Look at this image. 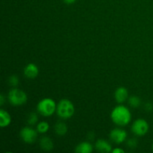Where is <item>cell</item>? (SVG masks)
Instances as JSON below:
<instances>
[{
	"instance_id": "cell-4",
	"label": "cell",
	"mask_w": 153,
	"mask_h": 153,
	"mask_svg": "<svg viewBox=\"0 0 153 153\" xmlns=\"http://www.w3.org/2000/svg\"><path fill=\"white\" fill-rule=\"evenodd\" d=\"M7 99L10 105L16 107V106H21L25 104L28 97L23 91L16 88H13L9 91Z\"/></svg>"
},
{
	"instance_id": "cell-24",
	"label": "cell",
	"mask_w": 153,
	"mask_h": 153,
	"mask_svg": "<svg viewBox=\"0 0 153 153\" xmlns=\"http://www.w3.org/2000/svg\"><path fill=\"white\" fill-rule=\"evenodd\" d=\"M152 151H153V143H152Z\"/></svg>"
},
{
	"instance_id": "cell-14",
	"label": "cell",
	"mask_w": 153,
	"mask_h": 153,
	"mask_svg": "<svg viewBox=\"0 0 153 153\" xmlns=\"http://www.w3.org/2000/svg\"><path fill=\"white\" fill-rule=\"evenodd\" d=\"M54 131L55 134L58 136H64L67 134L68 131V127L67 124L64 123V122H58L55 123L54 126Z\"/></svg>"
},
{
	"instance_id": "cell-16",
	"label": "cell",
	"mask_w": 153,
	"mask_h": 153,
	"mask_svg": "<svg viewBox=\"0 0 153 153\" xmlns=\"http://www.w3.org/2000/svg\"><path fill=\"white\" fill-rule=\"evenodd\" d=\"M128 105L131 106L133 108H136L140 107V104H141V100L138 97L136 96H132V97H129L128 100Z\"/></svg>"
},
{
	"instance_id": "cell-11",
	"label": "cell",
	"mask_w": 153,
	"mask_h": 153,
	"mask_svg": "<svg viewBox=\"0 0 153 153\" xmlns=\"http://www.w3.org/2000/svg\"><path fill=\"white\" fill-rule=\"evenodd\" d=\"M11 123V117L7 111L0 109V126L1 128L8 126Z\"/></svg>"
},
{
	"instance_id": "cell-23",
	"label": "cell",
	"mask_w": 153,
	"mask_h": 153,
	"mask_svg": "<svg viewBox=\"0 0 153 153\" xmlns=\"http://www.w3.org/2000/svg\"><path fill=\"white\" fill-rule=\"evenodd\" d=\"M76 1V0H64V2H65L66 4H73V3H74Z\"/></svg>"
},
{
	"instance_id": "cell-1",
	"label": "cell",
	"mask_w": 153,
	"mask_h": 153,
	"mask_svg": "<svg viewBox=\"0 0 153 153\" xmlns=\"http://www.w3.org/2000/svg\"><path fill=\"white\" fill-rule=\"evenodd\" d=\"M112 122L119 126H126L131 120L129 109L124 105H118L112 110L111 114Z\"/></svg>"
},
{
	"instance_id": "cell-5",
	"label": "cell",
	"mask_w": 153,
	"mask_h": 153,
	"mask_svg": "<svg viewBox=\"0 0 153 153\" xmlns=\"http://www.w3.org/2000/svg\"><path fill=\"white\" fill-rule=\"evenodd\" d=\"M131 131L138 137L144 136L148 132L149 128V123L143 119H137L131 126Z\"/></svg>"
},
{
	"instance_id": "cell-9",
	"label": "cell",
	"mask_w": 153,
	"mask_h": 153,
	"mask_svg": "<svg viewBox=\"0 0 153 153\" xmlns=\"http://www.w3.org/2000/svg\"><path fill=\"white\" fill-rule=\"evenodd\" d=\"M128 92L127 89L124 87H120L116 90L114 93V98L116 100L117 102L121 104L123 103L128 100Z\"/></svg>"
},
{
	"instance_id": "cell-12",
	"label": "cell",
	"mask_w": 153,
	"mask_h": 153,
	"mask_svg": "<svg viewBox=\"0 0 153 153\" xmlns=\"http://www.w3.org/2000/svg\"><path fill=\"white\" fill-rule=\"evenodd\" d=\"M94 150L92 144L89 142H82L76 146L75 152L78 153H91Z\"/></svg>"
},
{
	"instance_id": "cell-6",
	"label": "cell",
	"mask_w": 153,
	"mask_h": 153,
	"mask_svg": "<svg viewBox=\"0 0 153 153\" xmlns=\"http://www.w3.org/2000/svg\"><path fill=\"white\" fill-rule=\"evenodd\" d=\"M19 134L22 141L26 143H33L37 137V131L31 127L27 126L21 129Z\"/></svg>"
},
{
	"instance_id": "cell-2",
	"label": "cell",
	"mask_w": 153,
	"mask_h": 153,
	"mask_svg": "<svg viewBox=\"0 0 153 153\" xmlns=\"http://www.w3.org/2000/svg\"><path fill=\"white\" fill-rule=\"evenodd\" d=\"M56 113L60 118L68 120L73 116L75 113V107L70 100L63 99L57 104Z\"/></svg>"
},
{
	"instance_id": "cell-22",
	"label": "cell",
	"mask_w": 153,
	"mask_h": 153,
	"mask_svg": "<svg viewBox=\"0 0 153 153\" xmlns=\"http://www.w3.org/2000/svg\"><path fill=\"white\" fill-rule=\"evenodd\" d=\"M4 102H5V98H4V94H1V96H0V105H1V106H2L4 105Z\"/></svg>"
},
{
	"instance_id": "cell-3",
	"label": "cell",
	"mask_w": 153,
	"mask_h": 153,
	"mask_svg": "<svg viewBox=\"0 0 153 153\" xmlns=\"http://www.w3.org/2000/svg\"><path fill=\"white\" fill-rule=\"evenodd\" d=\"M57 104L52 99L44 98L40 100L37 105V110L43 117H50L56 112Z\"/></svg>"
},
{
	"instance_id": "cell-8",
	"label": "cell",
	"mask_w": 153,
	"mask_h": 153,
	"mask_svg": "<svg viewBox=\"0 0 153 153\" xmlns=\"http://www.w3.org/2000/svg\"><path fill=\"white\" fill-rule=\"evenodd\" d=\"M39 69L36 64L33 63L28 64L24 68V75L28 79H34L38 76Z\"/></svg>"
},
{
	"instance_id": "cell-20",
	"label": "cell",
	"mask_w": 153,
	"mask_h": 153,
	"mask_svg": "<svg viewBox=\"0 0 153 153\" xmlns=\"http://www.w3.org/2000/svg\"><path fill=\"white\" fill-rule=\"evenodd\" d=\"M145 109H146V111L148 112L152 111L153 110V105L152 103H149V102L146 103V104H145Z\"/></svg>"
},
{
	"instance_id": "cell-18",
	"label": "cell",
	"mask_w": 153,
	"mask_h": 153,
	"mask_svg": "<svg viewBox=\"0 0 153 153\" xmlns=\"http://www.w3.org/2000/svg\"><path fill=\"white\" fill-rule=\"evenodd\" d=\"M8 84L10 86L15 88L19 85V78L16 76V75H12L9 77L8 79Z\"/></svg>"
},
{
	"instance_id": "cell-19",
	"label": "cell",
	"mask_w": 153,
	"mask_h": 153,
	"mask_svg": "<svg viewBox=\"0 0 153 153\" xmlns=\"http://www.w3.org/2000/svg\"><path fill=\"white\" fill-rule=\"evenodd\" d=\"M137 144V140H135V139H134V138L129 139V140H128V142H127V145H128L130 148L136 147Z\"/></svg>"
},
{
	"instance_id": "cell-10",
	"label": "cell",
	"mask_w": 153,
	"mask_h": 153,
	"mask_svg": "<svg viewBox=\"0 0 153 153\" xmlns=\"http://www.w3.org/2000/svg\"><path fill=\"white\" fill-rule=\"evenodd\" d=\"M95 147L97 150L100 152L108 153L112 152L111 145L106 140L104 139H99L97 140L95 144Z\"/></svg>"
},
{
	"instance_id": "cell-7",
	"label": "cell",
	"mask_w": 153,
	"mask_h": 153,
	"mask_svg": "<svg viewBox=\"0 0 153 153\" xmlns=\"http://www.w3.org/2000/svg\"><path fill=\"white\" fill-rule=\"evenodd\" d=\"M127 137V132L124 129L116 128L110 132V138L117 144L123 143Z\"/></svg>"
},
{
	"instance_id": "cell-15",
	"label": "cell",
	"mask_w": 153,
	"mask_h": 153,
	"mask_svg": "<svg viewBox=\"0 0 153 153\" xmlns=\"http://www.w3.org/2000/svg\"><path fill=\"white\" fill-rule=\"evenodd\" d=\"M49 129V125L46 121H42L37 123V132L40 134H45L47 132Z\"/></svg>"
},
{
	"instance_id": "cell-13",
	"label": "cell",
	"mask_w": 153,
	"mask_h": 153,
	"mask_svg": "<svg viewBox=\"0 0 153 153\" xmlns=\"http://www.w3.org/2000/svg\"><path fill=\"white\" fill-rule=\"evenodd\" d=\"M40 146L43 150L51 151L54 148V143L50 137L43 136L40 140Z\"/></svg>"
},
{
	"instance_id": "cell-17",
	"label": "cell",
	"mask_w": 153,
	"mask_h": 153,
	"mask_svg": "<svg viewBox=\"0 0 153 153\" xmlns=\"http://www.w3.org/2000/svg\"><path fill=\"white\" fill-rule=\"evenodd\" d=\"M38 120V117L37 114L34 112L30 114L28 117V119H27V123H28V125L30 126H34V124H36Z\"/></svg>"
},
{
	"instance_id": "cell-21",
	"label": "cell",
	"mask_w": 153,
	"mask_h": 153,
	"mask_svg": "<svg viewBox=\"0 0 153 153\" xmlns=\"http://www.w3.org/2000/svg\"><path fill=\"white\" fill-rule=\"evenodd\" d=\"M112 153H124L125 151L121 148H115V149H112Z\"/></svg>"
}]
</instances>
